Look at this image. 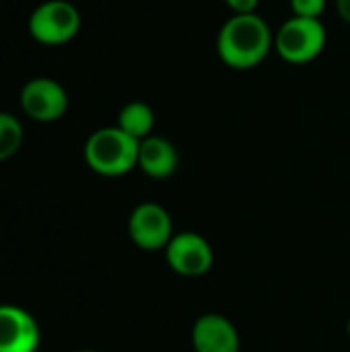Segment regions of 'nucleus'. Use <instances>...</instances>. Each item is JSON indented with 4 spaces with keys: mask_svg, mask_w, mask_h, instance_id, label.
<instances>
[{
    "mask_svg": "<svg viewBox=\"0 0 350 352\" xmlns=\"http://www.w3.org/2000/svg\"><path fill=\"white\" fill-rule=\"evenodd\" d=\"M23 136L25 132L21 122L10 113L0 111V163L17 155L23 144Z\"/></svg>",
    "mask_w": 350,
    "mask_h": 352,
    "instance_id": "12",
    "label": "nucleus"
},
{
    "mask_svg": "<svg viewBox=\"0 0 350 352\" xmlns=\"http://www.w3.org/2000/svg\"><path fill=\"white\" fill-rule=\"evenodd\" d=\"M80 31V12L68 0H45L29 16V33L43 45H62Z\"/></svg>",
    "mask_w": 350,
    "mask_h": 352,
    "instance_id": "4",
    "label": "nucleus"
},
{
    "mask_svg": "<svg viewBox=\"0 0 350 352\" xmlns=\"http://www.w3.org/2000/svg\"><path fill=\"white\" fill-rule=\"evenodd\" d=\"M274 47V33L270 25L256 12L233 14L219 31V58L235 70H250L258 66Z\"/></svg>",
    "mask_w": 350,
    "mask_h": 352,
    "instance_id": "1",
    "label": "nucleus"
},
{
    "mask_svg": "<svg viewBox=\"0 0 350 352\" xmlns=\"http://www.w3.org/2000/svg\"><path fill=\"white\" fill-rule=\"evenodd\" d=\"M128 235L132 243L144 252L165 250L171 241L173 221L165 206L159 202H142L138 204L128 219Z\"/></svg>",
    "mask_w": 350,
    "mask_h": 352,
    "instance_id": "6",
    "label": "nucleus"
},
{
    "mask_svg": "<svg viewBox=\"0 0 350 352\" xmlns=\"http://www.w3.org/2000/svg\"><path fill=\"white\" fill-rule=\"evenodd\" d=\"M19 103L27 118L35 122H56L68 109V93L58 80L37 76L23 85Z\"/></svg>",
    "mask_w": 350,
    "mask_h": 352,
    "instance_id": "7",
    "label": "nucleus"
},
{
    "mask_svg": "<svg viewBox=\"0 0 350 352\" xmlns=\"http://www.w3.org/2000/svg\"><path fill=\"white\" fill-rule=\"evenodd\" d=\"M194 352H239L241 338L235 324L221 314H204L192 326Z\"/></svg>",
    "mask_w": 350,
    "mask_h": 352,
    "instance_id": "9",
    "label": "nucleus"
},
{
    "mask_svg": "<svg viewBox=\"0 0 350 352\" xmlns=\"http://www.w3.org/2000/svg\"><path fill=\"white\" fill-rule=\"evenodd\" d=\"M336 10H338L340 19L350 25V0H336Z\"/></svg>",
    "mask_w": 350,
    "mask_h": 352,
    "instance_id": "15",
    "label": "nucleus"
},
{
    "mask_svg": "<svg viewBox=\"0 0 350 352\" xmlns=\"http://www.w3.org/2000/svg\"><path fill=\"white\" fill-rule=\"evenodd\" d=\"M347 334H349V338H350V318H349V322H347Z\"/></svg>",
    "mask_w": 350,
    "mask_h": 352,
    "instance_id": "16",
    "label": "nucleus"
},
{
    "mask_svg": "<svg viewBox=\"0 0 350 352\" xmlns=\"http://www.w3.org/2000/svg\"><path fill=\"white\" fill-rule=\"evenodd\" d=\"M165 260L175 274L184 278H198L212 268L215 252L204 235L196 231H182L167 243Z\"/></svg>",
    "mask_w": 350,
    "mask_h": 352,
    "instance_id": "5",
    "label": "nucleus"
},
{
    "mask_svg": "<svg viewBox=\"0 0 350 352\" xmlns=\"http://www.w3.org/2000/svg\"><path fill=\"white\" fill-rule=\"evenodd\" d=\"M138 144L118 126L99 128L85 142V161L103 177H120L138 167Z\"/></svg>",
    "mask_w": 350,
    "mask_h": 352,
    "instance_id": "2",
    "label": "nucleus"
},
{
    "mask_svg": "<svg viewBox=\"0 0 350 352\" xmlns=\"http://www.w3.org/2000/svg\"><path fill=\"white\" fill-rule=\"evenodd\" d=\"M118 128L130 134L136 140H142L153 134L155 128V111L144 101H130L118 113Z\"/></svg>",
    "mask_w": 350,
    "mask_h": 352,
    "instance_id": "11",
    "label": "nucleus"
},
{
    "mask_svg": "<svg viewBox=\"0 0 350 352\" xmlns=\"http://www.w3.org/2000/svg\"><path fill=\"white\" fill-rule=\"evenodd\" d=\"M225 4H227L235 14H252V12H256L260 0H225Z\"/></svg>",
    "mask_w": 350,
    "mask_h": 352,
    "instance_id": "14",
    "label": "nucleus"
},
{
    "mask_svg": "<svg viewBox=\"0 0 350 352\" xmlns=\"http://www.w3.org/2000/svg\"><path fill=\"white\" fill-rule=\"evenodd\" d=\"M328 41L326 27L320 19L291 16L274 33V50L289 64H307L316 60Z\"/></svg>",
    "mask_w": 350,
    "mask_h": 352,
    "instance_id": "3",
    "label": "nucleus"
},
{
    "mask_svg": "<svg viewBox=\"0 0 350 352\" xmlns=\"http://www.w3.org/2000/svg\"><path fill=\"white\" fill-rule=\"evenodd\" d=\"M78 352H95V351H78Z\"/></svg>",
    "mask_w": 350,
    "mask_h": 352,
    "instance_id": "17",
    "label": "nucleus"
},
{
    "mask_svg": "<svg viewBox=\"0 0 350 352\" xmlns=\"http://www.w3.org/2000/svg\"><path fill=\"white\" fill-rule=\"evenodd\" d=\"M39 342V326L29 311L0 305V352H35Z\"/></svg>",
    "mask_w": 350,
    "mask_h": 352,
    "instance_id": "8",
    "label": "nucleus"
},
{
    "mask_svg": "<svg viewBox=\"0 0 350 352\" xmlns=\"http://www.w3.org/2000/svg\"><path fill=\"white\" fill-rule=\"evenodd\" d=\"M291 10L295 16L320 19L326 10V0H291Z\"/></svg>",
    "mask_w": 350,
    "mask_h": 352,
    "instance_id": "13",
    "label": "nucleus"
},
{
    "mask_svg": "<svg viewBox=\"0 0 350 352\" xmlns=\"http://www.w3.org/2000/svg\"><path fill=\"white\" fill-rule=\"evenodd\" d=\"M179 165L177 148L163 136H146L138 144V169L153 179H167Z\"/></svg>",
    "mask_w": 350,
    "mask_h": 352,
    "instance_id": "10",
    "label": "nucleus"
}]
</instances>
